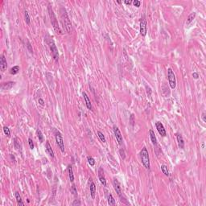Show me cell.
<instances>
[{"instance_id": "6da1fadb", "label": "cell", "mask_w": 206, "mask_h": 206, "mask_svg": "<svg viewBox=\"0 0 206 206\" xmlns=\"http://www.w3.org/2000/svg\"><path fill=\"white\" fill-rule=\"evenodd\" d=\"M60 12H61V19H62L64 27L65 28V30L68 33H71L73 30V26H72V23H71L70 19H69V17H68L67 11H66V9L65 7H61L60 10Z\"/></svg>"}, {"instance_id": "7a4b0ae2", "label": "cell", "mask_w": 206, "mask_h": 206, "mask_svg": "<svg viewBox=\"0 0 206 206\" xmlns=\"http://www.w3.org/2000/svg\"><path fill=\"white\" fill-rule=\"evenodd\" d=\"M48 15H49V18H50V21H51V24L53 27L55 31L59 34V35H61L62 34V31H61L60 26H59V24H58V20L56 19V16L55 15L53 10H52L51 5H48Z\"/></svg>"}, {"instance_id": "3957f363", "label": "cell", "mask_w": 206, "mask_h": 206, "mask_svg": "<svg viewBox=\"0 0 206 206\" xmlns=\"http://www.w3.org/2000/svg\"><path fill=\"white\" fill-rule=\"evenodd\" d=\"M140 159L142 161V164L144 166V168L146 169H150V158H149V153H148V151L146 149V147H143L142 148L141 151H140Z\"/></svg>"}, {"instance_id": "277c9868", "label": "cell", "mask_w": 206, "mask_h": 206, "mask_svg": "<svg viewBox=\"0 0 206 206\" xmlns=\"http://www.w3.org/2000/svg\"><path fill=\"white\" fill-rule=\"evenodd\" d=\"M46 42L48 43V47L50 48V51L52 52V56H53L54 60L56 61H58V60H59V52H58V49H57L56 45V43H55L54 40H52V39L50 37V36H48V38L46 39Z\"/></svg>"}, {"instance_id": "5b68a950", "label": "cell", "mask_w": 206, "mask_h": 206, "mask_svg": "<svg viewBox=\"0 0 206 206\" xmlns=\"http://www.w3.org/2000/svg\"><path fill=\"white\" fill-rule=\"evenodd\" d=\"M55 138H56V144L58 145L61 152H65V143H64L63 136L60 131H58V130L55 131Z\"/></svg>"}, {"instance_id": "8992f818", "label": "cell", "mask_w": 206, "mask_h": 206, "mask_svg": "<svg viewBox=\"0 0 206 206\" xmlns=\"http://www.w3.org/2000/svg\"><path fill=\"white\" fill-rule=\"evenodd\" d=\"M168 83L171 89H175L176 86V79L175 73L172 71L171 68H169L168 69Z\"/></svg>"}, {"instance_id": "52a82bcc", "label": "cell", "mask_w": 206, "mask_h": 206, "mask_svg": "<svg viewBox=\"0 0 206 206\" xmlns=\"http://www.w3.org/2000/svg\"><path fill=\"white\" fill-rule=\"evenodd\" d=\"M139 27H140V29H139L140 35L142 36H146V32H147V29H146V20L144 16L140 20V26Z\"/></svg>"}, {"instance_id": "ba28073f", "label": "cell", "mask_w": 206, "mask_h": 206, "mask_svg": "<svg viewBox=\"0 0 206 206\" xmlns=\"http://www.w3.org/2000/svg\"><path fill=\"white\" fill-rule=\"evenodd\" d=\"M113 130H114V135H115V138L117 139V141H118V144L122 146L123 143V139H122V134H121L120 130L118 129V127H116V126H114Z\"/></svg>"}, {"instance_id": "9c48e42d", "label": "cell", "mask_w": 206, "mask_h": 206, "mask_svg": "<svg viewBox=\"0 0 206 206\" xmlns=\"http://www.w3.org/2000/svg\"><path fill=\"white\" fill-rule=\"evenodd\" d=\"M155 127H156V129L158 130V132H159V134L162 137H165L167 135L166 130L164 127L163 123L160 122H155Z\"/></svg>"}, {"instance_id": "30bf717a", "label": "cell", "mask_w": 206, "mask_h": 206, "mask_svg": "<svg viewBox=\"0 0 206 206\" xmlns=\"http://www.w3.org/2000/svg\"><path fill=\"white\" fill-rule=\"evenodd\" d=\"M98 178H99V180L103 186H106V177H105L104 175V170L102 167H100L99 169H98Z\"/></svg>"}, {"instance_id": "8fae6325", "label": "cell", "mask_w": 206, "mask_h": 206, "mask_svg": "<svg viewBox=\"0 0 206 206\" xmlns=\"http://www.w3.org/2000/svg\"><path fill=\"white\" fill-rule=\"evenodd\" d=\"M113 184H114V190L116 191V193L118 194L119 197H121V196H122V188H121V185L119 184V182H118V180H117L116 178H114Z\"/></svg>"}, {"instance_id": "7c38bea8", "label": "cell", "mask_w": 206, "mask_h": 206, "mask_svg": "<svg viewBox=\"0 0 206 206\" xmlns=\"http://www.w3.org/2000/svg\"><path fill=\"white\" fill-rule=\"evenodd\" d=\"M6 68H7V62H6L4 55H2L1 58H0V69L3 73L6 70Z\"/></svg>"}, {"instance_id": "4fadbf2b", "label": "cell", "mask_w": 206, "mask_h": 206, "mask_svg": "<svg viewBox=\"0 0 206 206\" xmlns=\"http://www.w3.org/2000/svg\"><path fill=\"white\" fill-rule=\"evenodd\" d=\"M90 195L91 197L93 199L95 198V195H96V185L93 183V181L92 180L91 178H90Z\"/></svg>"}, {"instance_id": "5bb4252c", "label": "cell", "mask_w": 206, "mask_h": 206, "mask_svg": "<svg viewBox=\"0 0 206 206\" xmlns=\"http://www.w3.org/2000/svg\"><path fill=\"white\" fill-rule=\"evenodd\" d=\"M15 82H14V81H8V82H5V83H2L1 88L3 90H9L15 85Z\"/></svg>"}, {"instance_id": "9a60e30c", "label": "cell", "mask_w": 206, "mask_h": 206, "mask_svg": "<svg viewBox=\"0 0 206 206\" xmlns=\"http://www.w3.org/2000/svg\"><path fill=\"white\" fill-rule=\"evenodd\" d=\"M176 139H177L178 146L180 149H184V140L183 139V136L180 134H176Z\"/></svg>"}, {"instance_id": "2e32d148", "label": "cell", "mask_w": 206, "mask_h": 206, "mask_svg": "<svg viewBox=\"0 0 206 206\" xmlns=\"http://www.w3.org/2000/svg\"><path fill=\"white\" fill-rule=\"evenodd\" d=\"M82 95H83L84 99H85V102L86 107L88 108V109H90V110H92V104H91V102H90V97H88V95L86 94L85 92H83V93H82Z\"/></svg>"}, {"instance_id": "e0dca14e", "label": "cell", "mask_w": 206, "mask_h": 206, "mask_svg": "<svg viewBox=\"0 0 206 206\" xmlns=\"http://www.w3.org/2000/svg\"><path fill=\"white\" fill-rule=\"evenodd\" d=\"M45 148H46V152L49 155L50 157L54 158V152L53 150L52 149V146L50 145V143L48 142H46V146H45Z\"/></svg>"}, {"instance_id": "ac0fdd59", "label": "cell", "mask_w": 206, "mask_h": 206, "mask_svg": "<svg viewBox=\"0 0 206 206\" xmlns=\"http://www.w3.org/2000/svg\"><path fill=\"white\" fill-rule=\"evenodd\" d=\"M149 133H150V138H151V143H153V145H156L157 144V139H156V136H155L154 130H150Z\"/></svg>"}, {"instance_id": "d6986e66", "label": "cell", "mask_w": 206, "mask_h": 206, "mask_svg": "<svg viewBox=\"0 0 206 206\" xmlns=\"http://www.w3.org/2000/svg\"><path fill=\"white\" fill-rule=\"evenodd\" d=\"M68 177H69L70 182L74 181V175H73V171L72 168V166L68 165Z\"/></svg>"}, {"instance_id": "ffe728a7", "label": "cell", "mask_w": 206, "mask_h": 206, "mask_svg": "<svg viewBox=\"0 0 206 206\" xmlns=\"http://www.w3.org/2000/svg\"><path fill=\"white\" fill-rule=\"evenodd\" d=\"M195 17H196V12H193V13L190 14V15H188V19H187L186 25H189L190 24H191V23L193 21V19H195Z\"/></svg>"}, {"instance_id": "44dd1931", "label": "cell", "mask_w": 206, "mask_h": 206, "mask_svg": "<svg viewBox=\"0 0 206 206\" xmlns=\"http://www.w3.org/2000/svg\"><path fill=\"white\" fill-rule=\"evenodd\" d=\"M19 72V65L13 66V67L10 69V73L11 75H15V74H17Z\"/></svg>"}, {"instance_id": "7402d4cb", "label": "cell", "mask_w": 206, "mask_h": 206, "mask_svg": "<svg viewBox=\"0 0 206 206\" xmlns=\"http://www.w3.org/2000/svg\"><path fill=\"white\" fill-rule=\"evenodd\" d=\"M107 200H108V205H115V200H114V196L112 194H109L107 196Z\"/></svg>"}, {"instance_id": "603a6c76", "label": "cell", "mask_w": 206, "mask_h": 206, "mask_svg": "<svg viewBox=\"0 0 206 206\" xmlns=\"http://www.w3.org/2000/svg\"><path fill=\"white\" fill-rule=\"evenodd\" d=\"M97 134L98 138L100 139V140L102 141V143H106V137H105V135H104V134H103L102 132H101V131H99V130H98V131L97 132Z\"/></svg>"}, {"instance_id": "cb8c5ba5", "label": "cell", "mask_w": 206, "mask_h": 206, "mask_svg": "<svg viewBox=\"0 0 206 206\" xmlns=\"http://www.w3.org/2000/svg\"><path fill=\"white\" fill-rule=\"evenodd\" d=\"M161 171H162V172H163L165 176H169V171H168V167H167L166 165H164V164L161 165Z\"/></svg>"}, {"instance_id": "d4e9b609", "label": "cell", "mask_w": 206, "mask_h": 206, "mask_svg": "<svg viewBox=\"0 0 206 206\" xmlns=\"http://www.w3.org/2000/svg\"><path fill=\"white\" fill-rule=\"evenodd\" d=\"M36 134H37V137H38V139H39V140H40V143H43V135L42 132H41V130L38 129L37 130H36Z\"/></svg>"}, {"instance_id": "484cf974", "label": "cell", "mask_w": 206, "mask_h": 206, "mask_svg": "<svg viewBox=\"0 0 206 206\" xmlns=\"http://www.w3.org/2000/svg\"><path fill=\"white\" fill-rule=\"evenodd\" d=\"M24 19L27 24H30V16H29V14L27 11H25L24 12Z\"/></svg>"}, {"instance_id": "4316f807", "label": "cell", "mask_w": 206, "mask_h": 206, "mask_svg": "<svg viewBox=\"0 0 206 206\" xmlns=\"http://www.w3.org/2000/svg\"><path fill=\"white\" fill-rule=\"evenodd\" d=\"M87 160H88V163H89V164H90V166H94L95 160H94V159H93V157L88 156V157H87Z\"/></svg>"}, {"instance_id": "83f0119b", "label": "cell", "mask_w": 206, "mask_h": 206, "mask_svg": "<svg viewBox=\"0 0 206 206\" xmlns=\"http://www.w3.org/2000/svg\"><path fill=\"white\" fill-rule=\"evenodd\" d=\"M130 124L132 126V127H134V122H135V121H134V114H130Z\"/></svg>"}, {"instance_id": "f1b7e54d", "label": "cell", "mask_w": 206, "mask_h": 206, "mask_svg": "<svg viewBox=\"0 0 206 206\" xmlns=\"http://www.w3.org/2000/svg\"><path fill=\"white\" fill-rule=\"evenodd\" d=\"M70 191H71V193H72L74 196H77V190L76 186H75V184H73V185H72Z\"/></svg>"}, {"instance_id": "f546056e", "label": "cell", "mask_w": 206, "mask_h": 206, "mask_svg": "<svg viewBox=\"0 0 206 206\" xmlns=\"http://www.w3.org/2000/svg\"><path fill=\"white\" fill-rule=\"evenodd\" d=\"M3 131H4V134H6L7 137H10L11 136V132H10V130L7 127H3Z\"/></svg>"}, {"instance_id": "4dcf8cb0", "label": "cell", "mask_w": 206, "mask_h": 206, "mask_svg": "<svg viewBox=\"0 0 206 206\" xmlns=\"http://www.w3.org/2000/svg\"><path fill=\"white\" fill-rule=\"evenodd\" d=\"M15 199H16V200H17V203L21 202L22 198H21V196H20L19 193H18V192H15Z\"/></svg>"}, {"instance_id": "1f68e13d", "label": "cell", "mask_w": 206, "mask_h": 206, "mask_svg": "<svg viewBox=\"0 0 206 206\" xmlns=\"http://www.w3.org/2000/svg\"><path fill=\"white\" fill-rule=\"evenodd\" d=\"M119 155H120V156H121V158H122V159H126V154H125L124 150H123L122 148H121V149L119 150Z\"/></svg>"}, {"instance_id": "d6a6232c", "label": "cell", "mask_w": 206, "mask_h": 206, "mask_svg": "<svg viewBox=\"0 0 206 206\" xmlns=\"http://www.w3.org/2000/svg\"><path fill=\"white\" fill-rule=\"evenodd\" d=\"M27 49H28V51H29L30 53H33L32 47H31V43H30L29 41H27Z\"/></svg>"}, {"instance_id": "836d02e7", "label": "cell", "mask_w": 206, "mask_h": 206, "mask_svg": "<svg viewBox=\"0 0 206 206\" xmlns=\"http://www.w3.org/2000/svg\"><path fill=\"white\" fill-rule=\"evenodd\" d=\"M132 3H133L134 6H136V7H139L141 5V2L139 1V0H134V1L132 2Z\"/></svg>"}, {"instance_id": "e575fe53", "label": "cell", "mask_w": 206, "mask_h": 206, "mask_svg": "<svg viewBox=\"0 0 206 206\" xmlns=\"http://www.w3.org/2000/svg\"><path fill=\"white\" fill-rule=\"evenodd\" d=\"M72 205L73 206H80V205H81V201H80V200H74V201H73V204H72Z\"/></svg>"}, {"instance_id": "d590c367", "label": "cell", "mask_w": 206, "mask_h": 206, "mask_svg": "<svg viewBox=\"0 0 206 206\" xmlns=\"http://www.w3.org/2000/svg\"><path fill=\"white\" fill-rule=\"evenodd\" d=\"M28 143H29V146H30L31 149H33V148H34V143H33L32 139H31V138L28 139Z\"/></svg>"}, {"instance_id": "8d00e7d4", "label": "cell", "mask_w": 206, "mask_h": 206, "mask_svg": "<svg viewBox=\"0 0 206 206\" xmlns=\"http://www.w3.org/2000/svg\"><path fill=\"white\" fill-rule=\"evenodd\" d=\"M14 145H15V149H19V144H18V142H17V139H16V138L14 139Z\"/></svg>"}, {"instance_id": "74e56055", "label": "cell", "mask_w": 206, "mask_h": 206, "mask_svg": "<svg viewBox=\"0 0 206 206\" xmlns=\"http://www.w3.org/2000/svg\"><path fill=\"white\" fill-rule=\"evenodd\" d=\"M38 102H39V103H40V106H44V101H43V99H42V98H39Z\"/></svg>"}, {"instance_id": "f35d334b", "label": "cell", "mask_w": 206, "mask_h": 206, "mask_svg": "<svg viewBox=\"0 0 206 206\" xmlns=\"http://www.w3.org/2000/svg\"><path fill=\"white\" fill-rule=\"evenodd\" d=\"M201 118H202L203 119V122H206V118H205V112L204 111L202 113V115H201Z\"/></svg>"}, {"instance_id": "ab89813d", "label": "cell", "mask_w": 206, "mask_h": 206, "mask_svg": "<svg viewBox=\"0 0 206 206\" xmlns=\"http://www.w3.org/2000/svg\"><path fill=\"white\" fill-rule=\"evenodd\" d=\"M193 77L194 79H198V77H199V74L197 73H193Z\"/></svg>"}, {"instance_id": "60d3db41", "label": "cell", "mask_w": 206, "mask_h": 206, "mask_svg": "<svg viewBox=\"0 0 206 206\" xmlns=\"http://www.w3.org/2000/svg\"><path fill=\"white\" fill-rule=\"evenodd\" d=\"M124 3L127 4V5H130V4L132 3V1H130V0H129V1H128V0H126V1H124Z\"/></svg>"}]
</instances>
